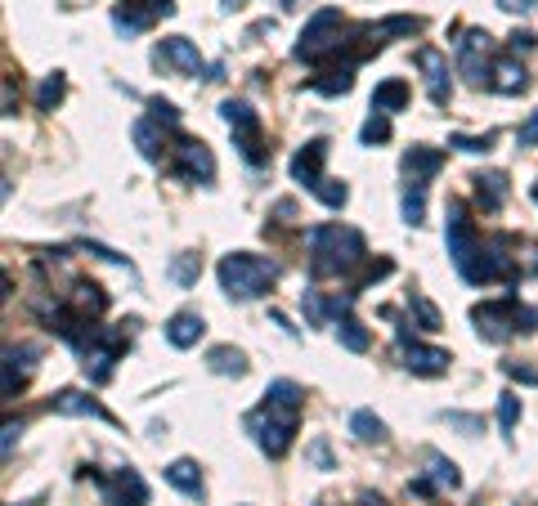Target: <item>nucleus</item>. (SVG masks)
<instances>
[{
	"mask_svg": "<svg viewBox=\"0 0 538 506\" xmlns=\"http://www.w3.org/2000/svg\"><path fill=\"white\" fill-rule=\"evenodd\" d=\"M301 385L296 381H274L265 390V403L247 417V430L256 435L261 453L265 457H283L296 439V426H301Z\"/></svg>",
	"mask_w": 538,
	"mask_h": 506,
	"instance_id": "f257e3e1",
	"label": "nucleus"
},
{
	"mask_svg": "<svg viewBox=\"0 0 538 506\" xmlns=\"http://www.w3.org/2000/svg\"><path fill=\"white\" fill-rule=\"evenodd\" d=\"M305 247H310V269L314 278H328V273H346L364 260V234L350 229V225H319L305 234Z\"/></svg>",
	"mask_w": 538,
	"mask_h": 506,
	"instance_id": "f03ea898",
	"label": "nucleus"
},
{
	"mask_svg": "<svg viewBox=\"0 0 538 506\" xmlns=\"http://www.w3.org/2000/svg\"><path fill=\"white\" fill-rule=\"evenodd\" d=\"M216 278H220V287H225L229 300H256V296H265L269 287L278 282V264L265 260V255L234 252V255L220 260Z\"/></svg>",
	"mask_w": 538,
	"mask_h": 506,
	"instance_id": "7ed1b4c3",
	"label": "nucleus"
},
{
	"mask_svg": "<svg viewBox=\"0 0 538 506\" xmlns=\"http://www.w3.org/2000/svg\"><path fill=\"white\" fill-rule=\"evenodd\" d=\"M341 32H346V18H341V9H319L310 23H305V32H301V41H296V59L301 63H319V59H328L332 50H341Z\"/></svg>",
	"mask_w": 538,
	"mask_h": 506,
	"instance_id": "20e7f679",
	"label": "nucleus"
},
{
	"mask_svg": "<svg viewBox=\"0 0 538 506\" xmlns=\"http://www.w3.org/2000/svg\"><path fill=\"white\" fill-rule=\"evenodd\" d=\"M220 117H225V126L234 134L238 152H243L252 166H261V161H265V148H261V117H256V108H252L247 99H225V104H220Z\"/></svg>",
	"mask_w": 538,
	"mask_h": 506,
	"instance_id": "39448f33",
	"label": "nucleus"
},
{
	"mask_svg": "<svg viewBox=\"0 0 538 506\" xmlns=\"http://www.w3.org/2000/svg\"><path fill=\"white\" fill-rule=\"evenodd\" d=\"M516 318H521V300H485V305H476L471 309V323H476V332L489 341V345H503L512 332H521L516 327Z\"/></svg>",
	"mask_w": 538,
	"mask_h": 506,
	"instance_id": "423d86ee",
	"label": "nucleus"
},
{
	"mask_svg": "<svg viewBox=\"0 0 538 506\" xmlns=\"http://www.w3.org/2000/svg\"><path fill=\"white\" fill-rule=\"evenodd\" d=\"M395 341H400V354H404V368L413 377H444L453 354L440 350V345H422L417 336H408V327H395Z\"/></svg>",
	"mask_w": 538,
	"mask_h": 506,
	"instance_id": "0eeeda50",
	"label": "nucleus"
},
{
	"mask_svg": "<svg viewBox=\"0 0 538 506\" xmlns=\"http://www.w3.org/2000/svg\"><path fill=\"white\" fill-rule=\"evenodd\" d=\"M153 63H157V68H175V72H184V77H207V81H211V63L198 54V45H193L189 36H166V41H157Z\"/></svg>",
	"mask_w": 538,
	"mask_h": 506,
	"instance_id": "6e6552de",
	"label": "nucleus"
},
{
	"mask_svg": "<svg viewBox=\"0 0 538 506\" xmlns=\"http://www.w3.org/2000/svg\"><path fill=\"white\" fill-rule=\"evenodd\" d=\"M122 350H126V332H95V341L81 350V359H86V363H81L86 377L95 381V385L113 381V368H117Z\"/></svg>",
	"mask_w": 538,
	"mask_h": 506,
	"instance_id": "1a4fd4ad",
	"label": "nucleus"
},
{
	"mask_svg": "<svg viewBox=\"0 0 538 506\" xmlns=\"http://www.w3.org/2000/svg\"><path fill=\"white\" fill-rule=\"evenodd\" d=\"M444 243H449V255H453V264H458V269L480 252V238H476V229H471V220H467V207H462V202H449Z\"/></svg>",
	"mask_w": 538,
	"mask_h": 506,
	"instance_id": "9d476101",
	"label": "nucleus"
},
{
	"mask_svg": "<svg viewBox=\"0 0 538 506\" xmlns=\"http://www.w3.org/2000/svg\"><path fill=\"white\" fill-rule=\"evenodd\" d=\"M458 72L471 86H485L489 81V32H467L462 36V45H458Z\"/></svg>",
	"mask_w": 538,
	"mask_h": 506,
	"instance_id": "9b49d317",
	"label": "nucleus"
},
{
	"mask_svg": "<svg viewBox=\"0 0 538 506\" xmlns=\"http://www.w3.org/2000/svg\"><path fill=\"white\" fill-rule=\"evenodd\" d=\"M175 161H180V175L184 179H202V184H211L216 179V157H211V148L202 143V139H184L180 134V143H175Z\"/></svg>",
	"mask_w": 538,
	"mask_h": 506,
	"instance_id": "f8f14e48",
	"label": "nucleus"
},
{
	"mask_svg": "<svg viewBox=\"0 0 538 506\" xmlns=\"http://www.w3.org/2000/svg\"><path fill=\"white\" fill-rule=\"evenodd\" d=\"M413 63L426 72V95H431V104L444 108V104H449V63H444V54L431 50V45H422V50L413 54Z\"/></svg>",
	"mask_w": 538,
	"mask_h": 506,
	"instance_id": "ddd939ff",
	"label": "nucleus"
},
{
	"mask_svg": "<svg viewBox=\"0 0 538 506\" xmlns=\"http://www.w3.org/2000/svg\"><path fill=\"white\" fill-rule=\"evenodd\" d=\"M328 139H310L296 157H292V179L296 184H305V189H314L319 179H323V161H328Z\"/></svg>",
	"mask_w": 538,
	"mask_h": 506,
	"instance_id": "4468645a",
	"label": "nucleus"
},
{
	"mask_svg": "<svg viewBox=\"0 0 538 506\" xmlns=\"http://www.w3.org/2000/svg\"><path fill=\"white\" fill-rule=\"evenodd\" d=\"M50 412H59V417H95V421H113L108 408H104L99 399L81 394V390H59V394L50 399Z\"/></svg>",
	"mask_w": 538,
	"mask_h": 506,
	"instance_id": "2eb2a0df",
	"label": "nucleus"
},
{
	"mask_svg": "<svg viewBox=\"0 0 538 506\" xmlns=\"http://www.w3.org/2000/svg\"><path fill=\"white\" fill-rule=\"evenodd\" d=\"M404 175L413 179V184H426L431 175H440V166H444V152L440 148H431V143H413L408 152H404Z\"/></svg>",
	"mask_w": 538,
	"mask_h": 506,
	"instance_id": "dca6fc26",
	"label": "nucleus"
},
{
	"mask_svg": "<svg viewBox=\"0 0 538 506\" xmlns=\"http://www.w3.org/2000/svg\"><path fill=\"white\" fill-rule=\"evenodd\" d=\"M104 502L108 506H148V484L139 480V471H117V484H104Z\"/></svg>",
	"mask_w": 538,
	"mask_h": 506,
	"instance_id": "f3484780",
	"label": "nucleus"
},
{
	"mask_svg": "<svg viewBox=\"0 0 538 506\" xmlns=\"http://www.w3.org/2000/svg\"><path fill=\"white\" fill-rule=\"evenodd\" d=\"M202 332H207V323H202V314H198V309H180V314L166 323V341H171L175 350L198 345V341H202Z\"/></svg>",
	"mask_w": 538,
	"mask_h": 506,
	"instance_id": "a211bd4d",
	"label": "nucleus"
},
{
	"mask_svg": "<svg viewBox=\"0 0 538 506\" xmlns=\"http://www.w3.org/2000/svg\"><path fill=\"white\" fill-rule=\"evenodd\" d=\"M489 86H494L498 95H521V90L530 86V77H525V63H516V54L498 59V63L489 68Z\"/></svg>",
	"mask_w": 538,
	"mask_h": 506,
	"instance_id": "6ab92c4d",
	"label": "nucleus"
},
{
	"mask_svg": "<svg viewBox=\"0 0 538 506\" xmlns=\"http://www.w3.org/2000/svg\"><path fill=\"white\" fill-rule=\"evenodd\" d=\"M471 184H476V202H480L485 211H503V207H507V193H512V189H507V175H503V170H480Z\"/></svg>",
	"mask_w": 538,
	"mask_h": 506,
	"instance_id": "aec40b11",
	"label": "nucleus"
},
{
	"mask_svg": "<svg viewBox=\"0 0 538 506\" xmlns=\"http://www.w3.org/2000/svg\"><path fill=\"white\" fill-rule=\"evenodd\" d=\"M162 475H166V484H175V489H180L184 498H198V502L207 498V489H202V466H198V462L180 457V462H171V466H166Z\"/></svg>",
	"mask_w": 538,
	"mask_h": 506,
	"instance_id": "412c9836",
	"label": "nucleus"
},
{
	"mask_svg": "<svg viewBox=\"0 0 538 506\" xmlns=\"http://www.w3.org/2000/svg\"><path fill=\"white\" fill-rule=\"evenodd\" d=\"M207 368L216 377H247V354L234 350V345H211L207 350Z\"/></svg>",
	"mask_w": 538,
	"mask_h": 506,
	"instance_id": "4be33fe9",
	"label": "nucleus"
},
{
	"mask_svg": "<svg viewBox=\"0 0 538 506\" xmlns=\"http://www.w3.org/2000/svg\"><path fill=\"white\" fill-rule=\"evenodd\" d=\"M32 350H5V399H14V390H23L27 385V377H32Z\"/></svg>",
	"mask_w": 538,
	"mask_h": 506,
	"instance_id": "5701e85b",
	"label": "nucleus"
},
{
	"mask_svg": "<svg viewBox=\"0 0 538 506\" xmlns=\"http://www.w3.org/2000/svg\"><path fill=\"white\" fill-rule=\"evenodd\" d=\"M72 309L86 314V318H99V314L108 309V291H104L99 282H77V291H72Z\"/></svg>",
	"mask_w": 538,
	"mask_h": 506,
	"instance_id": "b1692460",
	"label": "nucleus"
},
{
	"mask_svg": "<svg viewBox=\"0 0 538 506\" xmlns=\"http://www.w3.org/2000/svg\"><path fill=\"white\" fill-rule=\"evenodd\" d=\"M350 435H355L359 444H382V439H386V421H382L373 408H359V412H350Z\"/></svg>",
	"mask_w": 538,
	"mask_h": 506,
	"instance_id": "393cba45",
	"label": "nucleus"
},
{
	"mask_svg": "<svg viewBox=\"0 0 538 506\" xmlns=\"http://www.w3.org/2000/svg\"><path fill=\"white\" fill-rule=\"evenodd\" d=\"M404 104H408V81H400V77H391V81H382L377 90H373V113H400Z\"/></svg>",
	"mask_w": 538,
	"mask_h": 506,
	"instance_id": "a878e982",
	"label": "nucleus"
},
{
	"mask_svg": "<svg viewBox=\"0 0 538 506\" xmlns=\"http://www.w3.org/2000/svg\"><path fill=\"white\" fill-rule=\"evenodd\" d=\"M131 139H134V148H139V157H144V161H157V157H162V126H157L153 117L134 122Z\"/></svg>",
	"mask_w": 538,
	"mask_h": 506,
	"instance_id": "bb28decb",
	"label": "nucleus"
},
{
	"mask_svg": "<svg viewBox=\"0 0 538 506\" xmlns=\"http://www.w3.org/2000/svg\"><path fill=\"white\" fill-rule=\"evenodd\" d=\"M198 278H202V255L198 252H180L171 260V282L175 287H193Z\"/></svg>",
	"mask_w": 538,
	"mask_h": 506,
	"instance_id": "cd10ccee",
	"label": "nucleus"
},
{
	"mask_svg": "<svg viewBox=\"0 0 538 506\" xmlns=\"http://www.w3.org/2000/svg\"><path fill=\"white\" fill-rule=\"evenodd\" d=\"M63 90H68L63 72H50V77L36 86V108H41V113H54V108L63 104Z\"/></svg>",
	"mask_w": 538,
	"mask_h": 506,
	"instance_id": "c85d7f7f",
	"label": "nucleus"
},
{
	"mask_svg": "<svg viewBox=\"0 0 538 506\" xmlns=\"http://www.w3.org/2000/svg\"><path fill=\"white\" fill-rule=\"evenodd\" d=\"M337 341H341L350 354H364V350H368V332H364V323H359V318H350V314H346V318H337Z\"/></svg>",
	"mask_w": 538,
	"mask_h": 506,
	"instance_id": "c756f323",
	"label": "nucleus"
},
{
	"mask_svg": "<svg viewBox=\"0 0 538 506\" xmlns=\"http://www.w3.org/2000/svg\"><path fill=\"white\" fill-rule=\"evenodd\" d=\"M350 86H355V72H350V68H341V72H323V77L310 81L314 95H350Z\"/></svg>",
	"mask_w": 538,
	"mask_h": 506,
	"instance_id": "7c9ffc66",
	"label": "nucleus"
},
{
	"mask_svg": "<svg viewBox=\"0 0 538 506\" xmlns=\"http://www.w3.org/2000/svg\"><path fill=\"white\" fill-rule=\"evenodd\" d=\"M310 193H314V198H319L323 207H332V211H341V207L350 202V189H346L341 179H328V175H323V179H319V184H314Z\"/></svg>",
	"mask_w": 538,
	"mask_h": 506,
	"instance_id": "2f4dec72",
	"label": "nucleus"
},
{
	"mask_svg": "<svg viewBox=\"0 0 538 506\" xmlns=\"http://www.w3.org/2000/svg\"><path fill=\"white\" fill-rule=\"evenodd\" d=\"M148 18H153V9H134V5H126V9L113 14V27H117L122 36H139V32L148 27Z\"/></svg>",
	"mask_w": 538,
	"mask_h": 506,
	"instance_id": "473e14b6",
	"label": "nucleus"
},
{
	"mask_svg": "<svg viewBox=\"0 0 538 506\" xmlns=\"http://www.w3.org/2000/svg\"><path fill=\"white\" fill-rule=\"evenodd\" d=\"M426 466H431V480H435L440 489H458V484H462V475H458V466H453L449 457H440V453H426Z\"/></svg>",
	"mask_w": 538,
	"mask_h": 506,
	"instance_id": "72a5a7b5",
	"label": "nucleus"
},
{
	"mask_svg": "<svg viewBox=\"0 0 538 506\" xmlns=\"http://www.w3.org/2000/svg\"><path fill=\"white\" fill-rule=\"evenodd\" d=\"M386 139H391V117H386V113H373V117L359 126V143H364V148L386 143Z\"/></svg>",
	"mask_w": 538,
	"mask_h": 506,
	"instance_id": "f704fd0d",
	"label": "nucleus"
},
{
	"mask_svg": "<svg viewBox=\"0 0 538 506\" xmlns=\"http://www.w3.org/2000/svg\"><path fill=\"white\" fill-rule=\"evenodd\" d=\"M404 220L408 225H422L426 220V189L422 184H408L404 189Z\"/></svg>",
	"mask_w": 538,
	"mask_h": 506,
	"instance_id": "c9c22d12",
	"label": "nucleus"
},
{
	"mask_svg": "<svg viewBox=\"0 0 538 506\" xmlns=\"http://www.w3.org/2000/svg\"><path fill=\"white\" fill-rule=\"evenodd\" d=\"M408 309L417 314V323H422L426 332H435V327L444 323V318H440V309H435V305H431V300H426L422 291H408Z\"/></svg>",
	"mask_w": 538,
	"mask_h": 506,
	"instance_id": "e433bc0d",
	"label": "nucleus"
},
{
	"mask_svg": "<svg viewBox=\"0 0 538 506\" xmlns=\"http://www.w3.org/2000/svg\"><path fill=\"white\" fill-rule=\"evenodd\" d=\"M422 27V18H413V14H395V18H382L377 23V36H413Z\"/></svg>",
	"mask_w": 538,
	"mask_h": 506,
	"instance_id": "4c0bfd02",
	"label": "nucleus"
},
{
	"mask_svg": "<svg viewBox=\"0 0 538 506\" xmlns=\"http://www.w3.org/2000/svg\"><path fill=\"white\" fill-rule=\"evenodd\" d=\"M449 143H453L458 152L480 157V152H489V148H494V134H449Z\"/></svg>",
	"mask_w": 538,
	"mask_h": 506,
	"instance_id": "58836bf2",
	"label": "nucleus"
},
{
	"mask_svg": "<svg viewBox=\"0 0 538 506\" xmlns=\"http://www.w3.org/2000/svg\"><path fill=\"white\" fill-rule=\"evenodd\" d=\"M148 117H153L162 130L180 126V108H175V104H166V99H148Z\"/></svg>",
	"mask_w": 538,
	"mask_h": 506,
	"instance_id": "ea45409f",
	"label": "nucleus"
},
{
	"mask_svg": "<svg viewBox=\"0 0 538 506\" xmlns=\"http://www.w3.org/2000/svg\"><path fill=\"white\" fill-rule=\"evenodd\" d=\"M516 421H521V399H516V394H498V426L512 435Z\"/></svg>",
	"mask_w": 538,
	"mask_h": 506,
	"instance_id": "a19ab883",
	"label": "nucleus"
},
{
	"mask_svg": "<svg viewBox=\"0 0 538 506\" xmlns=\"http://www.w3.org/2000/svg\"><path fill=\"white\" fill-rule=\"evenodd\" d=\"M301 309H305V318H310L314 327H323V323H328V305H323V296H319V291H301Z\"/></svg>",
	"mask_w": 538,
	"mask_h": 506,
	"instance_id": "79ce46f5",
	"label": "nucleus"
},
{
	"mask_svg": "<svg viewBox=\"0 0 538 506\" xmlns=\"http://www.w3.org/2000/svg\"><path fill=\"white\" fill-rule=\"evenodd\" d=\"M440 421H449V426L462 430V435H480V430H485V421L471 417V412H440Z\"/></svg>",
	"mask_w": 538,
	"mask_h": 506,
	"instance_id": "37998d69",
	"label": "nucleus"
},
{
	"mask_svg": "<svg viewBox=\"0 0 538 506\" xmlns=\"http://www.w3.org/2000/svg\"><path fill=\"white\" fill-rule=\"evenodd\" d=\"M305 457H310V462H314L319 471H337V462H332V444H328L323 435H319V439H314V444L305 448Z\"/></svg>",
	"mask_w": 538,
	"mask_h": 506,
	"instance_id": "c03bdc74",
	"label": "nucleus"
},
{
	"mask_svg": "<svg viewBox=\"0 0 538 506\" xmlns=\"http://www.w3.org/2000/svg\"><path fill=\"white\" fill-rule=\"evenodd\" d=\"M81 252L99 255V260H108V264H126V269H131V260H126V255H117L113 247H104V243H81Z\"/></svg>",
	"mask_w": 538,
	"mask_h": 506,
	"instance_id": "a18cd8bd",
	"label": "nucleus"
},
{
	"mask_svg": "<svg viewBox=\"0 0 538 506\" xmlns=\"http://www.w3.org/2000/svg\"><path fill=\"white\" fill-rule=\"evenodd\" d=\"M534 50H538L534 32H516V36H512V54H534Z\"/></svg>",
	"mask_w": 538,
	"mask_h": 506,
	"instance_id": "49530a36",
	"label": "nucleus"
},
{
	"mask_svg": "<svg viewBox=\"0 0 538 506\" xmlns=\"http://www.w3.org/2000/svg\"><path fill=\"white\" fill-rule=\"evenodd\" d=\"M18 435H23V421H14V417H9V421H5V435H0V448H5V457L14 453V439H18Z\"/></svg>",
	"mask_w": 538,
	"mask_h": 506,
	"instance_id": "de8ad7c7",
	"label": "nucleus"
},
{
	"mask_svg": "<svg viewBox=\"0 0 538 506\" xmlns=\"http://www.w3.org/2000/svg\"><path fill=\"white\" fill-rule=\"evenodd\" d=\"M516 139H521V148H534L538 143V113H530V122L516 130Z\"/></svg>",
	"mask_w": 538,
	"mask_h": 506,
	"instance_id": "09e8293b",
	"label": "nucleus"
},
{
	"mask_svg": "<svg viewBox=\"0 0 538 506\" xmlns=\"http://www.w3.org/2000/svg\"><path fill=\"white\" fill-rule=\"evenodd\" d=\"M507 377L521 381V385H538V373L534 368H525V363H507Z\"/></svg>",
	"mask_w": 538,
	"mask_h": 506,
	"instance_id": "8fccbe9b",
	"label": "nucleus"
},
{
	"mask_svg": "<svg viewBox=\"0 0 538 506\" xmlns=\"http://www.w3.org/2000/svg\"><path fill=\"white\" fill-rule=\"evenodd\" d=\"M269 323H274V327H283V332H287V336H292V341H296V336H301V327H292V318H287V314H283V309H269Z\"/></svg>",
	"mask_w": 538,
	"mask_h": 506,
	"instance_id": "3c124183",
	"label": "nucleus"
},
{
	"mask_svg": "<svg viewBox=\"0 0 538 506\" xmlns=\"http://www.w3.org/2000/svg\"><path fill=\"white\" fill-rule=\"evenodd\" d=\"M494 5H498L503 14H530V9H534L538 0H494Z\"/></svg>",
	"mask_w": 538,
	"mask_h": 506,
	"instance_id": "603ef678",
	"label": "nucleus"
},
{
	"mask_svg": "<svg viewBox=\"0 0 538 506\" xmlns=\"http://www.w3.org/2000/svg\"><path fill=\"white\" fill-rule=\"evenodd\" d=\"M134 5H148V9H153V14H171V9H175V5H171V0H134Z\"/></svg>",
	"mask_w": 538,
	"mask_h": 506,
	"instance_id": "864d4df0",
	"label": "nucleus"
},
{
	"mask_svg": "<svg viewBox=\"0 0 538 506\" xmlns=\"http://www.w3.org/2000/svg\"><path fill=\"white\" fill-rule=\"evenodd\" d=\"M5 117H14V81H5Z\"/></svg>",
	"mask_w": 538,
	"mask_h": 506,
	"instance_id": "5fc2aeb1",
	"label": "nucleus"
},
{
	"mask_svg": "<svg viewBox=\"0 0 538 506\" xmlns=\"http://www.w3.org/2000/svg\"><path fill=\"white\" fill-rule=\"evenodd\" d=\"M359 506H391L386 498H377V493H359Z\"/></svg>",
	"mask_w": 538,
	"mask_h": 506,
	"instance_id": "6e6d98bb",
	"label": "nucleus"
},
{
	"mask_svg": "<svg viewBox=\"0 0 538 506\" xmlns=\"http://www.w3.org/2000/svg\"><path fill=\"white\" fill-rule=\"evenodd\" d=\"M525 255H530V260H525V273L534 278V273H538V247H530V252H525Z\"/></svg>",
	"mask_w": 538,
	"mask_h": 506,
	"instance_id": "4d7b16f0",
	"label": "nucleus"
},
{
	"mask_svg": "<svg viewBox=\"0 0 538 506\" xmlns=\"http://www.w3.org/2000/svg\"><path fill=\"white\" fill-rule=\"evenodd\" d=\"M238 5H243V0H225V9H238Z\"/></svg>",
	"mask_w": 538,
	"mask_h": 506,
	"instance_id": "13d9d810",
	"label": "nucleus"
},
{
	"mask_svg": "<svg viewBox=\"0 0 538 506\" xmlns=\"http://www.w3.org/2000/svg\"><path fill=\"white\" fill-rule=\"evenodd\" d=\"M534 202H538V184H534Z\"/></svg>",
	"mask_w": 538,
	"mask_h": 506,
	"instance_id": "bf43d9fd",
	"label": "nucleus"
},
{
	"mask_svg": "<svg viewBox=\"0 0 538 506\" xmlns=\"http://www.w3.org/2000/svg\"><path fill=\"white\" fill-rule=\"evenodd\" d=\"M283 5H292V0H283Z\"/></svg>",
	"mask_w": 538,
	"mask_h": 506,
	"instance_id": "052dcab7",
	"label": "nucleus"
}]
</instances>
